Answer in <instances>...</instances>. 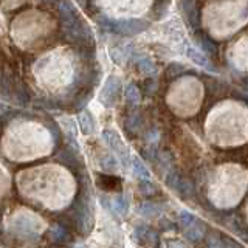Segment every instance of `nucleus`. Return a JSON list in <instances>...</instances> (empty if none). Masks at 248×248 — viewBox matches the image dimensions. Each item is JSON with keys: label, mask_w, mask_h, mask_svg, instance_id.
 Listing matches in <instances>:
<instances>
[{"label": "nucleus", "mask_w": 248, "mask_h": 248, "mask_svg": "<svg viewBox=\"0 0 248 248\" xmlns=\"http://www.w3.org/2000/svg\"><path fill=\"white\" fill-rule=\"evenodd\" d=\"M183 230H185V237L189 242H199V240L205 239L206 236V223L203 220H199L197 217H194Z\"/></svg>", "instance_id": "7"}, {"label": "nucleus", "mask_w": 248, "mask_h": 248, "mask_svg": "<svg viewBox=\"0 0 248 248\" xmlns=\"http://www.w3.org/2000/svg\"><path fill=\"white\" fill-rule=\"evenodd\" d=\"M121 89H123V85H121L120 78L113 76V75L108 76L106 79V82H104V85H103V89H101V93H99L101 104H103L104 107H107V108L113 107L115 103L120 98Z\"/></svg>", "instance_id": "6"}, {"label": "nucleus", "mask_w": 248, "mask_h": 248, "mask_svg": "<svg viewBox=\"0 0 248 248\" xmlns=\"http://www.w3.org/2000/svg\"><path fill=\"white\" fill-rule=\"evenodd\" d=\"M101 28L106 31H110V33H116L126 37L137 36L140 33H143L147 28L151 27V23L144 20V19H124V20H112L108 19L107 16L101 14L96 19Z\"/></svg>", "instance_id": "2"}, {"label": "nucleus", "mask_w": 248, "mask_h": 248, "mask_svg": "<svg viewBox=\"0 0 248 248\" xmlns=\"http://www.w3.org/2000/svg\"><path fill=\"white\" fill-rule=\"evenodd\" d=\"M58 11H59V19L62 23H68L75 20L79 13L76 11L75 5L70 2V0H61L59 5H58Z\"/></svg>", "instance_id": "10"}, {"label": "nucleus", "mask_w": 248, "mask_h": 248, "mask_svg": "<svg viewBox=\"0 0 248 248\" xmlns=\"http://www.w3.org/2000/svg\"><path fill=\"white\" fill-rule=\"evenodd\" d=\"M0 76H2V73H0Z\"/></svg>", "instance_id": "34"}, {"label": "nucleus", "mask_w": 248, "mask_h": 248, "mask_svg": "<svg viewBox=\"0 0 248 248\" xmlns=\"http://www.w3.org/2000/svg\"><path fill=\"white\" fill-rule=\"evenodd\" d=\"M140 192L146 197H151V196H155V194H158V188H157V185H154L151 180H141V183H140Z\"/></svg>", "instance_id": "25"}, {"label": "nucleus", "mask_w": 248, "mask_h": 248, "mask_svg": "<svg viewBox=\"0 0 248 248\" xmlns=\"http://www.w3.org/2000/svg\"><path fill=\"white\" fill-rule=\"evenodd\" d=\"M62 31H64V36L67 41L78 44L81 46H93V42H95V37H93L90 27L79 17V16L72 22L62 23Z\"/></svg>", "instance_id": "3"}, {"label": "nucleus", "mask_w": 248, "mask_h": 248, "mask_svg": "<svg viewBox=\"0 0 248 248\" xmlns=\"http://www.w3.org/2000/svg\"><path fill=\"white\" fill-rule=\"evenodd\" d=\"M78 155L79 154H76V152H73L70 147L67 146L65 149H62L59 154H58V160L62 163V165H65L67 168H70V169H78V166L81 165V161H79V158H78Z\"/></svg>", "instance_id": "14"}, {"label": "nucleus", "mask_w": 248, "mask_h": 248, "mask_svg": "<svg viewBox=\"0 0 248 248\" xmlns=\"http://www.w3.org/2000/svg\"><path fill=\"white\" fill-rule=\"evenodd\" d=\"M166 185L170 189L177 191L183 199H192L196 196V188H194L192 182L189 178H186L183 175H180L177 170H169L166 175Z\"/></svg>", "instance_id": "5"}, {"label": "nucleus", "mask_w": 248, "mask_h": 248, "mask_svg": "<svg viewBox=\"0 0 248 248\" xmlns=\"http://www.w3.org/2000/svg\"><path fill=\"white\" fill-rule=\"evenodd\" d=\"M140 126H141V115H140L138 112L127 116L126 123H124V129H126L127 134H130V135H135L140 129Z\"/></svg>", "instance_id": "22"}, {"label": "nucleus", "mask_w": 248, "mask_h": 248, "mask_svg": "<svg viewBox=\"0 0 248 248\" xmlns=\"http://www.w3.org/2000/svg\"><path fill=\"white\" fill-rule=\"evenodd\" d=\"M186 72V68L182 65V64H178V62H172L168 70H166V78L168 79H172V78H177V76H180Z\"/></svg>", "instance_id": "27"}, {"label": "nucleus", "mask_w": 248, "mask_h": 248, "mask_svg": "<svg viewBox=\"0 0 248 248\" xmlns=\"http://www.w3.org/2000/svg\"><path fill=\"white\" fill-rule=\"evenodd\" d=\"M50 242L54 245H67L68 240L72 239V231L65 223H56L53 225L48 231Z\"/></svg>", "instance_id": "9"}, {"label": "nucleus", "mask_w": 248, "mask_h": 248, "mask_svg": "<svg viewBox=\"0 0 248 248\" xmlns=\"http://www.w3.org/2000/svg\"><path fill=\"white\" fill-rule=\"evenodd\" d=\"M141 244H144V245H149V247H158V245H160V237H158V232L155 231V230H152V228L147 227V230H146V234H144V237H143V242H141Z\"/></svg>", "instance_id": "24"}, {"label": "nucleus", "mask_w": 248, "mask_h": 248, "mask_svg": "<svg viewBox=\"0 0 248 248\" xmlns=\"http://www.w3.org/2000/svg\"><path fill=\"white\" fill-rule=\"evenodd\" d=\"M78 123H79L81 132L84 135H92L95 132V118H93L90 110L81 108L79 113H78Z\"/></svg>", "instance_id": "12"}, {"label": "nucleus", "mask_w": 248, "mask_h": 248, "mask_svg": "<svg viewBox=\"0 0 248 248\" xmlns=\"http://www.w3.org/2000/svg\"><path fill=\"white\" fill-rule=\"evenodd\" d=\"M192 219H194V216H192L191 213H188V211H182V213H180V225H182L183 228H185L186 225H188Z\"/></svg>", "instance_id": "30"}, {"label": "nucleus", "mask_w": 248, "mask_h": 248, "mask_svg": "<svg viewBox=\"0 0 248 248\" xmlns=\"http://www.w3.org/2000/svg\"><path fill=\"white\" fill-rule=\"evenodd\" d=\"M197 44L202 48V51H205L206 54H209V56H214V58L217 56V45H216V42L206 33H203L202 30H200V33H197Z\"/></svg>", "instance_id": "15"}, {"label": "nucleus", "mask_w": 248, "mask_h": 248, "mask_svg": "<svg viewBox=\"0 0 248 248\" xmlns=\"http://www.w3.org/2000/svg\"><path fill=\"white\" fill-rule=\"evenodd\" d=\"M186 54H188V58L194 62V64H197V65H200V67H203V68H206V70H214V67H213V64L209 62V59L206 58V54H203L202 51H199V50H196L194 46H189L188 48V51H186Z\"/></svg>", "instance_id": "19"}, {"label": "nucleus", "mask_w": 248, "mask_h": 248, "mask_svg": "<svg viewBox=\"0 0 248 248\" xmlns=\"http://www.w3.org/2000/svg\"><path fill=\"white\" fill-rule=\"evenodd\" d=\"M182 10L192 30H200V11L197 8V0H182Z\"/></svg>", "instance_id": "8"}, {"label": "nucleus", "mask_w": 248, "mask_h": 248, "mask_svg": "<svg viewBox=\"0 0 248 248\" xmlns=\"http://www.w3.org/2000/svg\"><path fill=\"white\" fill-rule=\"evenodd\" d=\"M168 245L169 247H185V244H180V242H169Z\"/></svg>", "instance_id": "31"}, {"label": "nucleus", "mask_w": 248, "mask_h": 248, "mask_svg": "<svg viewBox=\"0 0 248 248\" xmlns=\"http://www.w3.org/2000/svg\"><path fill=\"white\" fill-rule=\"evenodd\" d=\"M48 130L51 132V137H53V144H54V147H58V144H59V140H61V130L58 129V126L54 123H48Z\"/></svg>", "instance_id": "28"}, {"label": "nucleus", "mask_w": 248, "mask_h": 248, "mask_svg": "<svg viewBox=\"0 0 248 248\" xmlns=\"http://www.w3.org/2000/svg\"><path fill=\"white\" fill-rule=\"evenodd\" d=\"M130 54H132V45H118V46H115V48H112L110 58L113 59L115 64L123 65L127 62Z\"/></svg>", "instance_id": "16"}, {"label": "nucleus", "mask_w": 248, "mask_h": 248, "mask_svg": "<svg viewBox=\"0 0 248 248\" xmlns=\"http://www.w3.org/2000/svg\"><path fill=\"white\" fill-rule=\"evenodd\" d=\"M87 180L81 182L79 192L73 200V214H75V227L81 234H89L93 227V206H92V194L87 186Z\"/></svg>", "instance_id": "1"}, {"label": "nucleus", "mask_w": 248, "mask_h": 248, "mask_svg": "<svg viewBox=\"0 0 248 248\" xmlns=\"http://www.w3.org/2000/svg\"><path fill=\"white\" fill-rule=\"evenodd\" d=\"M137 68L143 75H154L155 72H157V67H155V64L146 56H140L137 59Z\"/></svg>", "instance_id": "23"}, {"label": "nucleus", "mask_w": 248, "mask_h": 248, "mask_svg": "<svg viewBox=\"0 0 248 248\" xmlns=\"http://www.w3.org/2000/svg\"><path fill=\"white\" fill-rule=\"evenodd\" d=\"M130 165H132V170H134L135 177L138 178L140 182H141V180H151L149 170H147V168L144 166V163L140 160L138 157L130 158Z\"/></svg>", "instance_id": "20"}, {"label": "nucleus", "mask_w": 248, "mask_h": 248, "mask_svg": "<svg viewBox=\"0 0 248 248\" xmlns=\"http://www.w3.org/2000/svg\"><path fill=\"white\" fill-rule=\"evenodd\" d=\"M85 2V0H79V3H84Z\"/></svg>", "instance_id": "33"}, {"label": "nucleus", "mask_w": 248, "mask_h": 248, "mask_svg": "<svg viewBox=\"0 0 248 248\" xmlns=\"http://www.w3.org/2000/svg\"><path fill=\"white\" fill-rule=\"evenodd\" d=\"M124 96H126V101L130 106H137L141 101V92H140V89L135 84H129L124 89Z\"/></svg>", "instance_id": "21"}, {"label": "nucleus", "mask_w": 248, "mask_h": 248, "mask_svg": "<svg viewBox=\"0 0 248 248\" xmlns=\"http://www.w3.org/2000/svg\"><path fill=\"white\" fill-rule=\"evenodd\" d=\"M108 209L112 213H116L118 216H127L129 213V200L124 194H120L115 199L110 200V205H108Z\"/></svg>", "instance_id": "18"}, {"label": "nucleus", "mask_w": 248, "mask_h": 248, "mask_svg": "<svg viewBox=\"0 0 248 248\" xmlns=\"http://www.w3.org/2000/svg\"><path fill=\"white\" fill-rule=\"evenodd\" d=\"M206 245L213 248H223V247H239L237 242L231 240L230 237L223 236L219 231H213L211 234L206 237Z\"/></svg>", "instance_id": "13"}, {"label": "nucleus", "mask_w": 248, "mask_h": 248, "mask_svg": "<svg viewBox=\"0 0 248 248\" xmlns=\"http://www.w3.org/2000/svg\"><path fill=\"white\" fill-rule=\"evenodd\" d=\"M138 214L141 217H146V219H154V217H157L158 214H161L163 211V206L155 203V202H144L138 206Z\"/></svg>", "instance_id": "17"}, {"label": "nucleus", "mask_w": 248, "mask_h": 248, "mask_svg": "<svg viewBox=\"0 0 248 248\" xmlns=\"http://www.w3.org/2000/svg\"><path fill=\"white\" fill-rule=\"evenodd\" d=\"M146 230H147V227H137L135 230H134V239L135 240H138L140 244L143 242V237H144V234H146Z\"/></svg>", "instance_id": "29"}, {"label": "nucleus", "mask_w": 248, "mask_h": 248, "mask_svg": "<svg viewBox=\"0 0 248 248\" xmlns=\"http://www.w3.org/2000/svg\"><path fill=\"white\" fill-rule=\"evenodd\" d=\"M96 185H98V188L104 189V191H120L121 189V178L116 175L99 174L96 177Z\"/></svg>", "instance_id": "11"}, {"label": "nucleus", "mask_w": 248, "mask_h": 248, "mask_svg": "<svg viewBox=\"0 0 248 248\" xmlns=\"http://www.w3.org/2000/svg\"><path fill=\"white\" fill-rule=\"evenodd\" d=\"M42 3H54V2H58V0H41Z\"/></svg>", "instance_id": "32"}, {"label": "nucleus", "mask_w": 248, "mask_h": 248, "mask_svg": "<svg viewBox=\"0 0 248 248\" xmlns=\"http://www.w3.org/2000/svg\"><path fill=\"white\" fill-rule=\"evenodd\" d=\"M101 168L107 172H115V170H118V158L115 157V155H107V157L101 161Z\"/></svg>", "instance_id": "26"}, {"label": "nucleus", "mask_w": 248, "mask_h": 248, "mask_svg": "<svg viewBox=\"0 0 248 248\" xmlns=\"http://www.w3.org/2000/svg\"><path fill=\"white\" fill-rule=\"evenodd\" d=\"M103 140L106 141V144L110 147L113 155L118 158L124 166H129L130 165V154L129 149L126 147V144L123 143V140L120 138V135L116 132L110 130V129H106L103 132Z\"/></svg>", "instance_id": "4"}]
</instances>
